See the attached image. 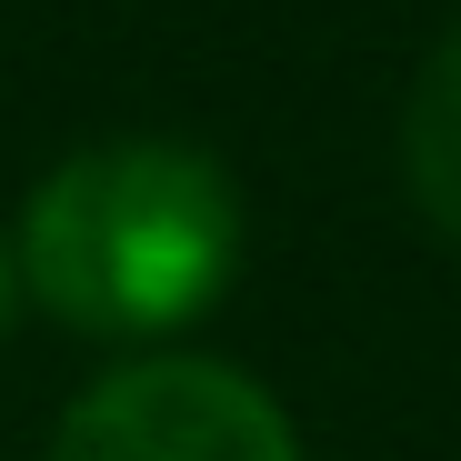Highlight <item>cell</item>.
Listing matches in <instances>:
<instances>
[{
  "instance_id": "obj_4",
  "label": "cell",
  "mask_w": 461,
  "mask_h": 461,
  "mask_svg": "<svg viewBox=\"0 0 461 461\" xmlns=\"http://www.w3.org/2000/svg\"><path fill=\"white\" fill-rule=\"evenodd\" d=\"M11 281H21V271H11V251H0V321H11Z\"/></svg>"
},
{
  "instance_id": "obj_2",
  "label": "cell",
  "mask_w": 461,
  "mask_h": 461,
  "mask_svg": "<svg viewBox=\"0 0 461 461\" xmlns=\"http://www.w3.org/2000/svg\"><path fill=\"white\" fill-rule=\"evenodd\" d=\"M50 461H301L291 411L230 361H121L60 411Z\"/></svg>"
},
{
  "instance_id": "obj_3",
  "label": "cell",
  "mask_w": 461,
  "mask_h": 461,
  "mask_svg": "<svg viewBox=\"0 0 461 461\" xmlns=\"http://www.w3.org/2000/svg\"><path fill=\"white\" fill-rule=\"evenodd\" d=\"M402 181H411V211L461 251V31H441L431 60L411 70V101H402Z\"/></svg>"
},
{
  "instance_id": "obj_1",
  "label": "cell",
  "mask_w": 461,
  "mask_h": 461,
  "mask_svg": "<svg viewBox=\"0 0 461 461\" xmlns=\"http://www.w3.org/2000/svg\"><path fill=\"white\" fill-rule=\"evenodd\" d=\"M241 261V191L191 140H91L21 211V281L50 321L150 341L211 312Z\"/></svg>"
}]
</instances>
